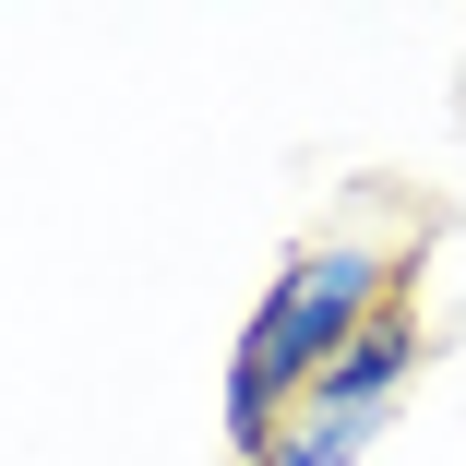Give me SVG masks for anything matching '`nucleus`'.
I'll use <instances>...</instances> for the list:
<instances>
[{"mask_svg":"<svg viewBox=\"0 0 466 466\" xmlns=\"http://www.w3.org/2000/svg\"><path fill=\"white\" fill-rule=\"evenodd\" d=\"M419 263H431V216L359 204V216L311 228L288 263L263 275V299H251L239 347H228V383H216L228 466H263V442L288 431V407H299V395H311L395 299H419Z\"/></svg>","mask_w":466,"mask_h":466,"instance_id":"f257e3e1","label":"nucleus"},{"mask_svg":"<svg viewBox=\"0 0 466 466\" xmlns=\"http://www.w3.org/2000/svg\"><path fill=\"white\" fill-rule=\"evenodd\" d=\"M419 370H431V323H419V299H395V311L288 407V431L263 442V466H370V442L395 431V407H407Z\"/></svg>","mask_w":466,"mask_h":466,"instance_id":"f03ea898","label":"nucleus"}]
</instances>
